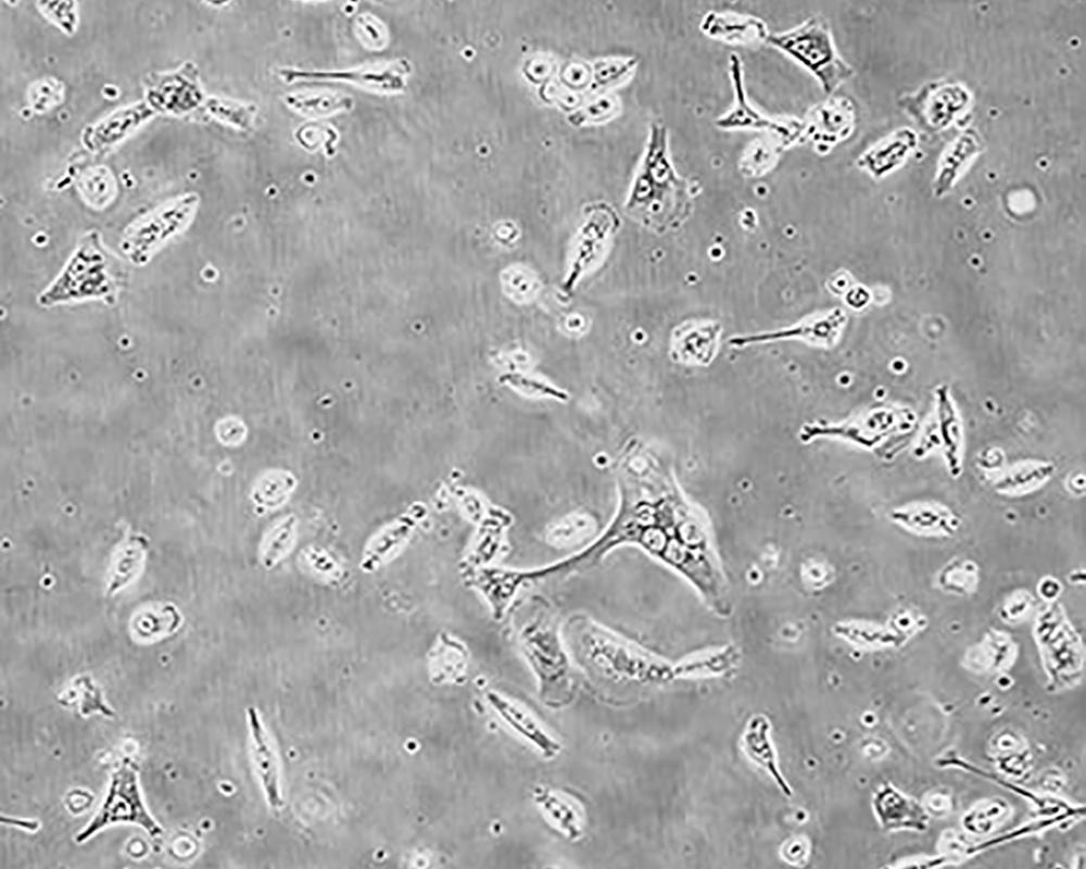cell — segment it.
I'll return each mask as SVG.
<instances>
[{"label":"cell","mask_w":1086,"mask_h":869,"mask_svg":"<svg viewBox=\"0 0 1086 869\" xmlns=\"http://www.w3.org/2000/svg\"><path fill=\"white\" fill-rule=\"evenodd\" d=\"M249 725L253 743V757L261 778L267 801L273 808L282 806L279 785V774L276 756L270 747L266 731L261 722L257 710L248 709Z\"/></svg>","instance_id":"obj_13"},{"label":"cell","mask_w":1086,"mask_h":869,"mask_svg":"<svg viewBox=\"0 0 1086 869\" xmlns=\"http://www.w3.org/2000/svg\"><path fill=\"white\" fill-rule=\"evenodd\" d=\"M939 580L945 589L958 593L969 591L975 583V569L968 563L950 565L943 571Z\"/></svg>","instance_id":"obj_25"},{"label":"cell","mask_w":1086,"mask_h":869,"mask_svg":"<svg viewBox=\"0 0 1086 869\" xmlns=\"http://www.w3.org/2000/svg\"><path fill=\"white\" fill-rule=\"evenodd\" d=\"M111 261L97 232L86 235L55 281L43 291L38 302L42 306L85 299H102L112 303L116 280Z\"/></svg>","instance_id":"obj_2"},{"label":"cell","mask_w":1086,"mask_h":869,"mask_svg":"<svg viewBox=\"0 0 1086 869\" xmlns=\"http://www.w3.org/2000/svg\"><path fill=\"white\" fill-rule=\"evenodd\" d=\"M743 745L748 756L771 773L781 790L790 795L791 790L782 778L776 765V757L770 741V725L763 716H755L748 723Z\"/></svg>","instance_id":"obj_16"},{"label":"cell","mask_w":1086,"mask_h":869,"mask_svg":"<svg viewBox=\"0 0 1086 869\" xmlns=\"http://www.w3.org/2000/svg\"><path fill=\"white\" fill-rule=\"evenodd\" d=\"M766 41L809 71L825 93H832L850 75L821 17H810L791 30L769 35Z\"/></svg>","instance_id":"obj_3"},{"label":"cell","mask_w":1086,"mask_h":869,"mask_svg":"<svg viewBox=\"0 0 1086 869\" xmlns=\"http://www.w3.org/2000/svg\"><path fill=\"white\" fill-rule=\"evenodd\" d=\"M153 113L154 111L146 101L119 109L87 127L83 135V142L90 151L108 149L126 138Z\"/></svg>","instance_id":"obj_11"},{"label":"cell","mask_w":1086,"mask_h":869,"mask_svg":"<svg viewBox=\"0 0 1086 869\" xmlns=\"http://www.w3.org/2000/svg\"><path fill=\"white\" fill-rule=\"evenodd\" d=\"M294 518L288 517L277 525L267 537L263 561L266 566L275 565L291 547L294 538Z\"/></svg>","instance_id":"obj_21"},{"label":"cell","mask_w":1086,"mask_h":869,"mask_svg":"<svg viewBox=\"0 0 1086 869\" xmlns=\"http://www.w3.org/2000/svg\"><path fill=\"white\" fill-rule=\"evenodd\" d=\"M292 109L304 114L326 115L352 108L353 100L338 95H289L285 99Z\"/></svg>","instance_id":"obj_19"},{"label":"cell","mask_w":1086,"mask_h":869,"mask_svg":"<svg viewBox=\"0 0 1086 869\" xmlns=\"http://www.w3.org/2000/svg\"><path fill=\"white\" fill-rule=\"evenodd\" d=\"M197 204V194H185L135 223L122 242L124 253L132 263L144 264L161 244L187 226Z\"/></svg>","instance_id":"obj_4"},{"label":"cell","mask_w":1086,"mask_h":869,"mask_svg":"<svg viewBox=\"0 0 1086 869\" xmlns=\"http://www.w3.org/2000/svg\"><path fill=\"white\" fill-rule=\"evenodd\" d=\"M293 484L294 481L289 475H269L257 487V500L265 505L275 506L281 503V501L283 502L287 494L292 490Z\"/></svg>","instance_id":"obj_23"},{"label":"cell","mask_w":1086,"mask_h":869,"mask_svg":"<svg viewBox=\"0 0 1086 869\" xmlns=\"http://www.w3.org/2000/svg\"><path fill=\"white\" fill-rule=\"evenodd\" d=\"M849 123V112L846 105L826 102L812 110L807 125L803 126V130L820 148L822 144H831L844 137Z\"/></svg>","instance_id":"obj_15"},{"label":"cell","mask_w":1086,"mask_h":869,"mask_svg":"<svg viewBox=\"0 0 1086 869\" xmlns=\"http://www.w3.org/2000/svg\"><path fill=\"white\" fill-rule=\"evenodd\" d=\"M509 376H510L509 377V382L517 383V385H514L516 387H519V388H522V387L526 388L527 387L531 392H541L543 394H550V395H554V396H558V398L563 396L561 393H559L558 391H554L550 387H543V385H541V383L538 385L534 381L525 379L522 377L519 378V377L512 376V375H509Z\"/></svg>","instance_id":"obj_29"},{"label":"cell","mask_w":1086,"mask_h":869,"mask_svg":"<svg viewBox=\"0 0 1086 869\" xmlns=\"http://www.w3.org/2000/svg\"><path fill=\"white\" fill-rule=\"evenodd\" d=\"M132 822L143 827L152 836L162 832L143 805L137 776L129 766H121L112 776L108 795L94 818L76 841L81 843L108 824Z\"/></svg>","instance_id":"obj_5"},{"label":"cell","mask_w":1086,"mask_h":869,"mask_svg":"<svg viewBox=\"0 0 1086 869\" xmlns=\"http://www.w3.org/2000/svg\"><path fill=\"white\" fill-rule=\"evenodd\" d=\"M845 322V314L835 308L825 315L807 318L783 329L732 337L729 339V344L733 348H744L749 344L776 340L801 339L811 344L828 348L835 343Z\"/></svg>","instance_id":"obj_9"},{"label":"cell","mask_w":1086,"mask_h":869,"mask_svg":"<svg viewBox=\"0 0 1086 869\" xmlns=\"http://www.w3.org/2000/svg\"><path fill=\"white\" fill-rule=\"evenodd\" d=\"M722 327L716 322H690L672 336V357L686 365L706 366L715 358Z\"/></svg>","instance_id":"obj_10"},{"label":"cell","mask_w":1086,"mask_h":869,"mask_svg":"<svg viewBox=\"0 0 1086 869\" xmlns=\"http://www.w3.org/2000/svg\"><path fill=\"white\" fill-rule=\"evenodd\" d=\"M735 653L733 651L721 653L717 656L710 657L698 662H693L691 664H684L677 668L678 673H694L703 671L719 672L732 665L735 660Z\"/></svg>","instance_id":"obj_27"},{"label":"cell","mask_w":1086,"mask_h":869,"mask_svg":"<svg viewBox=\"0 0 1086 869\" xmlns=\"http://www.w3.org/2000/svg\"><path fill=\"white\" fill-rule=\"evenodd\" d=\"M204 101L198 70L190 62L171 73L151 74L146 80V102L154 113L186 114Z\"/></svg>","instance_id":"obj_6"},{"label":"cell","mask_w":1086,"mask_h":869,"mask_svg":"<svg viewBox=\"0 0 1086 869\" xmlns=\"http://www.w3.org/2000/svg\"><path fill=\"white\" fill-rule=\"evenodd\" d=\"M146 542L142 537H131L117 555L112 569L109 592L113 593L127 584L138 571L143 559Z\"/></svg>","instance_id":"obj_18"},{"label":"cell","mask_w":1086,"mask_h":869,"mask_svg":"<svg viewBox=\"0 0 1086 869\" xmlns=\"http://www.w3.org/2000/svg\"><path fill=\"white\" fill-rule=\"evenodd\" d=\"M203 105L212 116L242 130L252 126L256 114L253 104L245 105L216 97L207 98Z\"/></svg>","instance_id":"obj_20"},{"label":"cell","mask_w":1086,"mask_h":869,"mask_svg":"<svg viewBox=\"0 0 1086 869\" xmlns=\"http://www.w3.org/2000/svg\"><path fill=\"white\" fill-rule=\"evenodd\" d=\"M894 519L918 530H937L948 521L947 517L943 516L940 512H934L932 508L902 511L895 514Z\"/></svg>","instance_id":"obj_24"},{"label":"cell","mask_w":1086,"mask_h":869,"mask_svg":"<svg viewBox=\"0 0 1086 869\" xmlns=\"http://www.w3.org/2000/svg\"><path fill=\"white\" fill-rule=\"evenodd\" d=\"M408 73L409 65L405 60H401L383 66L343 71H306L288 67L280 70L279 75L287 83L338 80L382 92H400L405 87Z\"/></svg>","instance_id":"obj_8"},{"label":"cell","mask_w":1086,"mask_h":869,"mask_svg":"<svg viewBox=\"0 0 1086 869\" xmlns=\"http://www.w3.org/2000/svg\"><path fill=\"white\" fill-rule=\"evenodd\" d=\"M414 521L411 517L397 518L394 522L386 527L368 545L363 559L365 570H374L383 563L388 556L392 555L405 542Z\"/></svg>","instance_id":"obj_17"},{"label":"cell","mask_w":1086,"mask_h":869,"mask_svg":"<svg viewBox=\"0 0 1086 869\" xmlns=\"http://www.w3.org/2000/svg\"><path fill=\"white\" fill-rule=\"evenodd\" d=\"M776 149L771 148L768 142H757L752 146L743 159V168L746 174L760 175L773 163Z\"/></svg>","instance_id":"obj_26"},{"label":"cell","mask_w":1086,"mask_h":869,"mask_svg":"<svg viewBox=\"0 0 1086 869\" xmlns=\"http://www.w3.org/2000/svg\"><path fill=\"white\" fill-rule=\"evenodd\" d=\"M700 29L714 39L742 46L760 43L769 36L761 20L736 13L709 12L703 17Z\"/></svg>","instance_id":"obj_12"},{"label":"cell","mask_w":1086,"mask_h":869,"mask_svg":"<svg viewBox=\"0 0 1086 869\" xmlns=\"http://www.w3.org/2000/svg\"><path fill=\"white\" fill-rule=\"evenodd\" d=\"M45 5L42 8L47 15L54 18L55 23L64 27L65 30L72 29L75 26V3L73 2H45L40 3Z\"/></svg>","instance_id":"obj_28"},{"label":"cell","mask_w":1086,"mask_h":869,"mask_svg":"<svg viewBox=\"0 0 1086 869\" xmlns=\"http://www.w3.org/2000/svg\"><path fill=\"white\" fill-rule=\"evenodd\" d=\"M730 73L735 93L732 109L716 121V125L723 129H757L767 131L774 136L785 146L797 139L803 133V125L797 121H776L768 118L756 111L746 98L742 62L735 54L730 56Z\"/></svg>","instance_id":"obj_7"},{"label":"cell","mask_w":1086,"mask_h":869,"mask_svg":"<svg viewBox=\"0 0 1086 869\" xmlns=\"http://www.w3.org/2000/svg\"><path fill=\"white\" fill-rule=\"evenodd\" d=\"M79 184L85 198L96 205L105 203L113 191L111 175L103 167L93 168L85 174Z\"/></svg>","instance_id":"obj_22"},{"label":"cell","mask_w":1086,"mask_h":869,"mask_svg":"<svg viewBox=\"0 0 1086 869\" xmlns=\"http://www.w3.org/2000/svg\"><path fill=\"white\" fill-rule=\"evenodd\" d=\"M488 702L504 721L515 731L527 738L543 754L552 756L558 751V744L552 740L539 725L522 709L502 695L489 692Z\"/></svg>","instance_id":"obj_14"},{"label":"cell","mask_w":1086,"mask_h":869,"mask_svg":"<svg viewBox=\"0 0 1086 869\" xmlns=\"http://www.w3.org/2000/svg\"><path fill=\"white\" fill-rule=\"evenodd\" d=\"M695 190L675 172L665 126L654 124L646 151L627 202V210L647 227L662 232L679 227L691 214Z\"/></svg>","instance_id":"obj_1"}]
</instances>
